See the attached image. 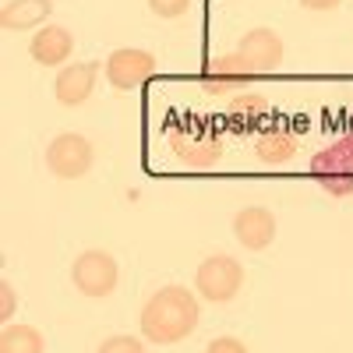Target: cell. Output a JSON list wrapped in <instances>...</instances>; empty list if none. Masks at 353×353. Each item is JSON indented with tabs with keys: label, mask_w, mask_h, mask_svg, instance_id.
<instances>
[{
	"label": "cell",
	"mask_w": 353,
	"mask_h": 353,
	"mask_svg": "<svg viewBox=\"0 0 353 353\" xmlns=\"http://www.w3.org/2000/svg\"><path fill=\"white\" fill-rule=\"evenodd\" d=\"M74 50V36L68 32L64 25H43L39 32L32 36V43H28V53H32V61L43 64V68H57L64 64L68 57Z\"/></svg>",
	"instance_id": "8fae6325"
},
{
	"label": "cell",
	"mask_w": 353,
	"mask_h": 353,
	"mask_svg": "<svg viewBox=\"0 0 353 353\" xmlns=\"http://www.w3.org/2000/svg\"><path fill=\"white\" fill-rule=\"evenodd\" d=\"M205 353H248V346L241 339H233V336H216L209 346H205Z\"/></svg>",
	"instance_id": "d6986e66"
},
{
	"label": "cell",
	"mask_w": 353,
	"mask_h": 353,
	"mask_svg": "<svg viewBox=\"0 0 353 353\" xmlns=\"http://www.w3.org/2000/svg\"><path fill=\"white\" fill-rule=\"evenodd\" d=\"M198 318H201V307L188 286H163L145 301L138 325H141L145 343L173 346V343H184L198 329Z\"/></svg>",
	"instance_id": "6da1fadb"
},
{
	"label": "cell",
	"mask_w": 353,
	"mask_h": 353,
	"mask_svg": "<svg viewBox=\"0 0 353 353\" xmlns=\"http://www.w3.org/2000/svg\"><path fill=\"white\" fill-rule=\"evenodd\" d=\"M43 332L32 325H8L0 336V353H43Z\"/></svg>",
	"instance_id": "9a60e30c"
},
{
	"label": "cell",
	"mask_w": 353,
	"mask_h": 353,
	"mask_svg": "<svg viewBox=\"0 0 353 353\" xmlns=\"http://www.w3.org/2000/svg\"><path fill=\"white\" fill-rule=\"evenodd\" d=\"M321 188L329 194L343 198V194H353V176H321Z\"/></svg>",
	"instance_id": "ffe728a7"
},
{
	"label": "cell",
	"mask_w": 353,
	"mask_h": 353,
	"mask_svg": "<svg viewBox=\"0 0 353 353\" xmlns=\"http://www.w3.org/2000/svg\"><path fill=\"white\" fill-rule=\"evenodd\" d=\"M237 53L248 57V61L258 68V74L276 71L283 64V39H279V32H272V28H251V32L241 36Z\"/></svg>",
	"instance_id": "30bf717a"
},
{
	"label": "cell",
	"mask_w": 353,
	"mask_h": 353,
	"mask_svg": "<svg viewBox=\"0 0 353 353\" xmlns=\"http://www.w3.org/2000/svg\"><path fill=\"white\" fill-rule=\"evenodd\" d=\"M149 8H152V14H159V18H181V14L191 8V0H149Z\"/></svg>",
	"instance_id": "ac0fdd59"
},
{
	"label": "cell",
	"mask_w": 353,
	"mask_h": 353,
	"mask_svg": "<svg viewBox=\"0 0 353 353\" xmlns=\"http://www.w3.org/2000/svg\"><path fill=\"white\" fill-rule=\"evenodd\" d=\"M258 159L265 166H283L290 163L293 156H297V134H290V131H269V134H261L258 138Z\"/></svg>",
	"instance_id": "5bb4252c"
},
{
	"label": "cell",
	"mask_w": 353,
	"mask_h": 353,
	"mask_svg": "<svg viewBox=\"0 0 353 353\" xmlns=\"http://www.w3.org/2000/svg\"><path fill=\"white\" fill-rule=\"evenodd\" d=\"M53 4L50 0H8L4 11H0V21H4L8 32H28V28H39L50 18Z\"/></svg>",
	"instance_id": "4fadbf2b"
},
{
	"label": "cell",
	"mask_w": 353,
	"mask_h": 353,
	"mask_svg": "<svg viewBox=\"0 0 353 353\" xmlns=\"http://www.w3.org/2000/svg\"><path fill=\"white\" fill-rule=\"evenodd\" d=\"M96 74H99V64H96V61H81V64L61 68V74H57V81H53L57 103L81 106L88 96L96 92Z\"/></svg>",
	"instance_id": "9c48e42d"
},
{
	"label": "cell",
	"mask_w": 353,
	"mask_h": 353,
	"mask_svg": "<svg viewBox=\"0 0 353 353\" xmlns=\"http://www.w3.org/2000/svg\"><path fill=\"white\" fill-rule=\"evenodd\" d=\"M254 78H258V68L248 61V57L230 53V57H219V61H212L209 68H205L201 85H205V92L219 96V92H241V88H248Z\"/></svg>",
	"instance_id": "52a82bcc"
},
{
	"label": "cell",
	"mask_w": 353,
	"mask_h": 353,
	"mask_svg": "<svg viewBox=\"0 0 353 353\" xmlns=\"http://www.w3.org/2000/svg\"><path fill=\"white\" fill-rule=\"evenodd\" d=\"M301 4L307 11H332V8H339V0H301Z\"/></svg>",
	"instance_id": "7402d4cb"
},
{
	"label": "cell",
	"mask_w": 353,
	"mask_h": 353,
	"mask_svg": "<svg viewBox=\"0 0 353 353\" xmlns=\"http://www.w3.org/2000/svg\"><path fill=\"white\" fill-rule=\"evenodd\" d=\"M233 237L248 251H265L276 241V216L265 205H248L233 216Z\"/></svg>",
	"instance_id": "ba28073f"
},
{
	"label": "cell",
	"mask_w": 353,
	"mask_h": 353,
	"mask_svg": "<svg viewBox=\"0 0 353 353\" xmlns=\"http://www.w3.org/2000/svg\"><path fill=\"white\" fill-rule=\"evenodd\" d=\"M92 145H88V138L74 134V131H64V134H57L50 141V149H46V166L53 176H61V181H78V176H85L88 170H92Z\"/></svg>",
	"instance_id": "5b68a950"
},
{
	"label": "cell",
	"mask_w": 353,
	"mask_h": 353,
	"mask_svg": "<svg viewBox=\"0 0 353 353\" xmlns=\"http://www.w3.org/2000/svg\"><path fill=\"white\" fill-rule=\"evenodd\" d=\"M71 279L74 286L85 293V297H110L117 290V279H121V269H117V258L110 251H81L71 265Z\"/></svg>",
	"instance_id": "277c9868"
},
{
	"label": "cell",
	"mask_w": 353,
	"mask_h": 353,
	"mask_svg": "<svg viewBox=\"0 0 353 353\" xmlns=\"http://www.w3.org/2000/svg\"><path fill=\"white\" fill-rule=\"evenodd\" d=\"M156 57L149 50H134V46H124V50H113L106 57V81L117 88V92H131L141 81H149L156 74Z\"/></svg>",
	"instance_id": "8992f818"
},
{
	"label": "cell",
	"mask_w": 353,
	"mask_h": 353,
	"mask_svg": "<svg viewBox=\"0 0 353 353\" xmlns=\"http://www.w3.org/2000/svg\"><path fill=\"white\" fill-rule=\"evenodd\" d=\"M170 141V152L181 159L191 170H209L223 159V138L205 128V124H188V128H173L166 134Z\"/></svg>",
	"instance_id": "3957f363"
},
{
	"label": "cell",
	"mask_w": 353,
	"mask_h": 353,
	"mask_svg": "<svg viewBox=\"0 0 353 353\" xmlns=\"http://www.w3.org/2000/svg\"><path fill=\"white\" fill-rule=\"evenodd\" d=\"M99 353H145V343L134 336H110L99 343Z\"/></svg>",
	"instance_id": "e0dca14e"
},
{
	"label": "cell",
	"mask_w": 353,
	"mask_h": 353,
	"mask_svg": "<svg viewBox=\"0 0 353 353\" xmlns=\"http://www.w3.org/2000/svg\"><path fill=\"white\" fill-rule=\"evenodd\" d=\"M311 173H318V181L321 176H353V131L325 145L311 159Z\"/></svg>",
	"instance_id": "7c38bea8"
},
{
	"label": "cell",
	"mask_w": 353,
	"mask_h": 353,
	"mask_svg": "<svg viewBox=\"0 0 353 353\" xmlns=\"http://www.w3.org/2000/svg\"><path fill=\"white\" fill-rule=\"evenodd\" d=\"M244 286V265L230 254H212L198 265L194 272V290L198 297L212 301V304H226L241 293Z\"/></svg>",
	"instance_id": "7a4b0ae2"
},
{
	"label": "cell",
	"mask_w": 353,
	"mask_h": 353,
	"mask_svg": "<svg viewBox=\"0 0 353 353\" xmlns=\"http://www.w3.org/2000/svg\"><path fill=\"white\" fill-rule=\"evenodd\" d=\"M269 110V99L258 96V92H241L230 99V117L233 121H258V117Z\"/></svg>",
	"instance_id": "2e32d148"
},
{
	"label": "cell",
	"mask_w": 353,
	"mask_h": 353,
	"mask_svg": "<svg viewBox=\"0 0 353 353\" xmlns=\"http://www.w3.org/2000/svg\"><path fill=\"white\" fill-rule=\"evenodd\" d=\"M14 318V286L8 279H0V321Z\"/></svg>",
	"instance_id": "44dd1931"
}]
</instances>
